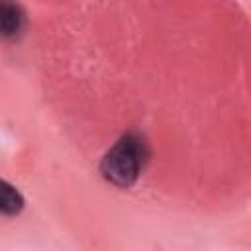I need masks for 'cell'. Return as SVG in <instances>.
<instances>
[{"instance_id":"obj_3","label":"cell","mask_w":251,"mask_h":251,"mask_svg":"<svg viewBox=\"0 0 251 251\" xmlns=\"http://www.w3.org/2000/svg\"><path fill=\"white\" fill-rule=\"evenodd\" d=\"M22 208H24V198H22V194H20L12 184H8L6 180H2V182H0V210H2L6 216H14V214H18Z\"/></svg>"},{"instance_id":"obj_1","label":"cell","mask_w":251,"mask_h":251,"mask_svg":"<svg viewBox=\"0 0 251 251\" xmlns=\"http://www.w3.org/2000/svg\"><path fill=\"white\" fill-rule=\"evenodd\" d=\"M147 159H149V149L145 139L137 133H126L104 155L100 171L108 182L120 188H127L137 180Z\"/></svg>"},{"instance_id":"obj_2","label":"cell","mask_w":251,"mask_h":251,"mask_svg":"<svg viewBox=\"0 0 251 251\" xmlns=\"http://www.w3.org/2000/svg\"><path fill=\"white\" fill-rule=\"evenodd\" d=\"M22 25H24L22 8L12 0H2V6H0V27H2L4 37L18 35Z\"/></svg>"}]
</instances>
